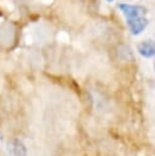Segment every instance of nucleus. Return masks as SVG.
<instances>
[{"label": "nucleus", "instance_id": "nucleus-1", "mask_svg": "<svg viewBox=\"0 0 155 156\" xmlns=\"http://www.w3.org/2000/svg\"><path fill=\"white\" fill-rule=\"evenodd\" d=\"M118 9L124 16L126 20L135 18L139 16H145L146 9L140 5H132V4H118Z\"/></svg>", "mask_w": 155, "mask_h": 156}, {"label": "nucleus", "instance_id": "nucleus-2", "mask_svg": "<svg viewBox=\"0 0 155 156\" xmlns=\"http://www.w3.org/2000/svg\"><path fill=\"white\" fill-rule=\"evenodd\" d=\"M126 23L128 26L129 32L133 35H138L140 33H143V30L146 28L148 26V18L145 16H139L135 18H131V20H126Z\"/></svg>", "mask_w": 155, "mask_h": 156}, {"label": "nucleus", "instance_id": "nucleus-3", "mask_svg": "<svg viewBox=\"0 0 155 156\" xmlns=\"http://www.w3.org/2000/svg\"><path fill=\"white\" fill-rule=\"evenodd\" d=\"M9 156H27V149L24 144L18 139H12L7 143Z\"/></svg>", "mask_w": 155, "mask_h": 156}, {"label": "nucleus", "instance_id": "nucleus-4", "mask_svg": "<svg viewBox=\"0 0 155 156\" xmlns=\"http://www.w3.org/2000/svg\"><path fill=\"white\" fill-rule=\"evenodd\" d=\"M138 52L143 56V57H154L155 56V41L151 39L148 40H143L138 44Z\"/></svg>", "mask_w": 155, "mask_h": 156}, {"label": "nucleus", "instance_id": "nucleus-5", "mask_svg": "<svg viewBox=\"0 0 155 156\" xmlns=\"http://www.w3.org/2000/svg\"><path fill=\"white\" fill-rule=\"evenodd\" d=\"M107 2H112V1H115V0H106Z\"/></svg>", "mask_w": 155, "mask_h": 156}, {"label": "nucleus", "instance_id": "nucleus-6", "mask_svg": "<svg viewBox=\"0 0 155 156\" xmlns=\"http://www.w3.org/2000/svg\"><path fill=\"white\" fill-rule=\"evenodd\" d=\"M154 68H155V63H154Z\"/></svg>", "mask_w": 155, "mask_h": 156}]
</instances>
